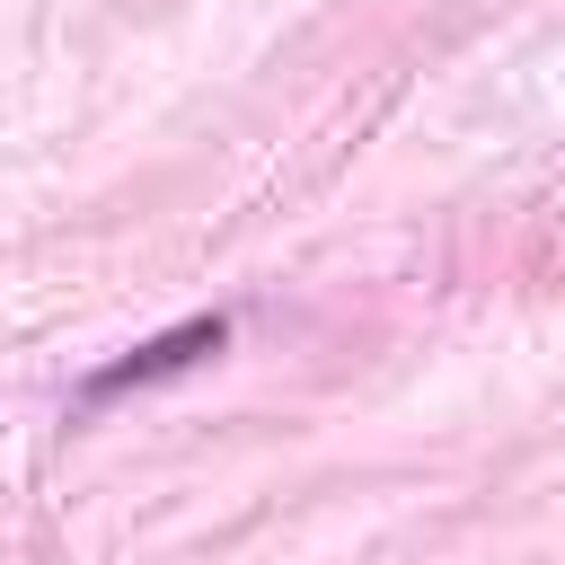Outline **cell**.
Returning a JSON list of instances; mask_svg holds the SVG:
<instances>
[{"label":"cell","instance_id":"cell-1","mask_svg":"<svg viewBox=\"0 0 565 565\" xmlns=\"http://www.w3.org/2000/svg\"><path fill=\"white\" fill-rule=\"evenodd\" d=\"M221 335H230V318H185V327L150 335L141 353H124L115 371H97V380H88V406H106V397H124V388H141V380H159V371H185V362L221 353Z\"/></svg>","mask_w":565,"mask_h":565}]
</instances>
